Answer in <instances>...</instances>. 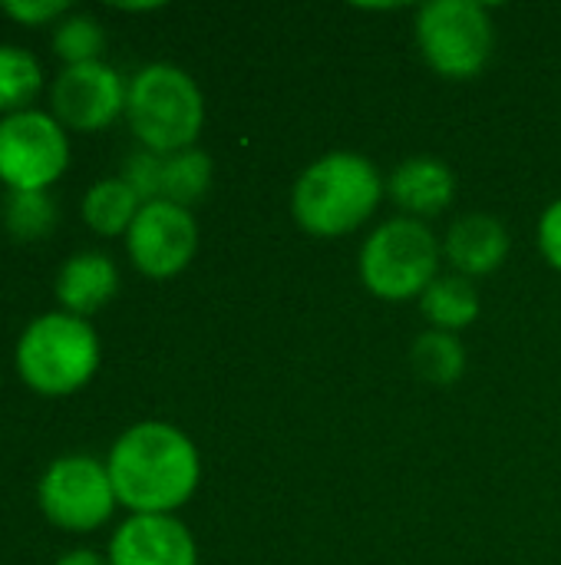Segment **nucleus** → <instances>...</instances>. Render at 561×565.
<instances>
[{
	"label": "nucleus",
	"mask_w": 561,
	"mask_h": 565,
	"mask_svg": "<svg viewBox=\"0 0 561 565\" xmlns=\"http://www.w3.org/2000/svg\"><path fill=\"white\" fill-rule=\"evenodd\" d=\"M539 245H542V255L546 262L561 271V199L552 202L546 212H542V222H539Z\"/></svg>",
	"instance_id": "5701e85b"
},
{
	"label": "nucleus",
	"mask_w": 561,
	"mask_h": 565,
	"mask_svg": "<svg viewBox=\"0 0 561 565\" xmlns=\"http://www.w3.org/2000/svg\"><path fill=\"white\" fill-rule=\"evenodd\" d=\"M56 565H109L106 559H99L96 553H86V550H79V553H69V556H63Z\"/></svg>",
	"instance_id": "393cba45"
},
{
	"label": "nucleus",
	"mask_w": 561,
	"mask_h": 565,
	"mask_svg": "<svg viewBox=\"0 0 561 565\" xmlns=\"http://www.w3.org/2000/svg\"><path fill=\"white\" fill-rule=\"evenodd\" d=\"M410 364L413 371L430 381V384H456L466 371V351L460 344L456 334H446V331H427L413 341V351H410Z\"/></svg>",
	"instance_id": "f3484780"
},
{
	"label": "nucleus",
	"mask_w": 561,
	"mask_h": 565,
	"mask_svg": "<svg viewBox=\"0 0 561 565\" xmlns=\"http://www.w3.org/2000/svg\"><path fill=\"white\" fill-rule=\"evenodd\" d=\"M423 315L430 318L433 331L456 334L470 328L479 315V295L466 275H443L420 295Z\"/></svg>",
	"instance_id": "2eb2a0df"
},
{
	"label": "nucleus",
	"mask_w": 561,
	"mask_h": 565,
	"mask_svg": "<svg viewBox=\"0 0 561 565\" xmlns=\"http://www.w3.org/2000/svg\"><path fill=\"white\" fill-rule=\"evenodd\" d=\"M126 235L136 268L149 278L179 275L198 248V225L192 212L172 202L142 205Z\"/></svg>",
	"instance_id": "1a4fd4ad"
},
{
	"label": "nucleus",
	"mask_w": 561,
	"mask_h": 565,
	"mask_svg": "<svg viewBox=\"0 0 561 565\" xmlns=\"http://www.w3.org/2000/svg\"><path fill=\"white\" fill-rule=\"evenodd\" d=\"M3 10H7L13 20L43 23V20H53V17H60V13H66L69 7L60 3V0H36V3H3Z\"/></svg>",
	"instance_id": "b1692460"
},
{
	"label": "nucleus",
	"mask_w": 561,
	"mask_h": 565,
	"mask_svg": "<svg viewBox=\"0 0 561 565\" xmlns=\"http://www.w3.org/2000/svg\"><path fill=\"white\" fill-rule=\"evenodd\" d=\"M7 232L20 242L46 238L56 225V205L46 192H10L3 205Z\"/></svg>",
	"instance_id": "6ab92c4d"
},
{
	"label": "nucleus",
	"mask_w": 561,
	"mask_h": 565,
	"mask_svg": "<svg viewBox=\"0 0 561 565\" xmlns=\"http://www.w3.org/2000/svg\"><path fill=\"white\" fill-rule=\"evenodd\" d=\"M440 255L436 235L420 218H390L360 248V281L384 301H410L436 281Z\"/></svg>",
	"instance_id": "20e7f679"
},
{
	"label": "nucleus",
	"mask_w": 561,
	"mask_h": 565,
	"mask_svg": "<svg viewBox=\"0 0 561 565\" xmlns=\"http://www.w3.org/2000/svg\"><path fill=\"white\" fill-rule=\"evenodd\" d=\"M116 500L136 516H169L198 487L202 467L195 444L172 424H136L109 454Z\"/></svg>",
	"instance_id": "f257e3e1"
},
{
	"label": "nucleus",
	"mask_w": 561,
	"mask_h": 565,
	"mask_svg": "<svg viewBox=\"0 0 561 565\" xmlns=\"http://www.w3.org/2000/svg\"><path fill=\"white\" fill-rule=\"evenodd\" d=\"M103 26L93 20V17H83V13H73L66 17L60 26H56V36H53V46L56 53L76 66V63H96V56L103 53Z\"/></svg>",
	"instance_id": "412c9836"
},
{
	"label": "nucleus",
	"mask_w": 561,
	"mask_h": 565,
	"mask_svg": "<svg viewBox=\"0 0 561 565\" xmlns=\"http://www.w3.org/2000/svg\"><path fill=\"white\" fill-rule=\"evenodd\" d=\"M384 189L387 185L367 156L331 152L304 169L291 195V212L308 235L337 238L374 215Z\"/></svg>",
	"instance_id": "f03ea898"
},
{
	"label": "nucleus",
	"mask_w": 561,
	"mask_h": 565,
	"mask_svg": "<svg viewBox=\"0 0 561 565\" xmlns=\"http://www.w3.org/2000/svg\"><path fill=\"white\" fill-rule=\"evenodd\" d=\"M66 162V136L50 116L26 109L0 122V179L13 192H43L63 175Z\"/></svg>",
	"instance_id": "0eeeda50"
},
{
	"label": "nucleus",
	"mask_w": 561,
	"mask_h": 565,
	"mask_svg": "<svg viewBox=\"0 0 561 565\" xmlns=\"http://www.w3.org/2000/svg\"><path fill=\"white\" fill-rule=\"evenodd\" d=\"M122 182L136 192V199L142 205L162 202V156L149 152V149L129 156V162L122 169Z\"/></svg>",
	"instance_id": "4be33fe9"
},
{
	"label": "nucleus",
	"mask_w": 561,
	"mask_h": 565,
	"mask_svg": "<svg viewBox=\"0 0 561 565\" xmlns=\"http://www.w3.org/2000/svg\"><path fill=\"white\" fill-rule=\"evenodd\" d=\"M212 182V159L202 149H182L162 156V202L192 205L208 192Z\"/></svg>",
	"instance_id": "a211bd4d"
},
{
	"label": "nucleus",
	"mask_w": 561,
	"mask_h": 565,
	"mask_svg": "<svg viewBox=\"0 0 561 565\" xmlns=\"http://www.w3.org/2000/svg\"><path fill=\"white\" fill-rule=\"evenodd\" d=\"M126 113L132 132L149 146V152L159 156L192 149L205 122V103L195 79L169 63L145 66L132 79Z\"/></svg>",
	"instance_id": "7ed1b4c3"
},
{
	"label": "nucleus",
	"mask_w": 561,
	"mask_h": 565,
	"mask_svg": "<svg viewBox=\"0 0 561 565\" xmlns=\"http://www.w3.org/2000/svg\"><path fill=\"white\" fill-rule=\"evenodd\" d=\"M126 89L116 70L106 63H76L66 66L53 86V109L60 122L79 132H96L109 126L122 106H126Z\"/></svg>",
	"instance_id": "9d476101"
},
{
	"label": "nucleus",
	"mask_w": 561,
	"mask_h": 565,
	"mask_svg": "<svg viewBox=\"0 0 561 565\" xmlns=\"http://www.w3.org/2000/svg\"><path fill=\"white\" fill-rule=\"evenodd\" d=\"M99 364L96 331L83 318L46 315L36 318L17 348L23 381L40 394H69L83 387Z\"/></svg>",
	"instance_id": "39448f33"
},
{
	"label": "nucleus",
	"mask_w": 561,
	"mask_h": 565,
	"mask_svg": "<svg viewBox=\"0 0 561 565\" xmlns=\"http://www.w3.org/2000/svg\"><path fill=\"white\" fill-rule=\"evenodd\" d=\"M40 503L56 526L86 533L109 520L116 490L103 463L89 457H63L46 470L40 483Z\"/></svg>",
	"instance_id": "6e6552de"
},
{
	"label": "nucleus",
	"mask_w": 561,
	"mask_h": 565,
	"mask_svg": "<svg viewBox=\"0 0 561 565\" xmlns=\"http://www.w3.org/2000/svg\"><path fill=\"white\" fill-rule=\"evenodd\" d=\"M109 565H198V553L179 520L132 516L112 536Z\"/></svg>",
	"instance_id": "9b49d317"
},
{
	"label": "nucleus",
	"mask_w": 561,
	"mask_h": 565,
	"mask_svg": "<svg viewBox=\"0 0 561 565\" xmlns=\"http://www.w3.org/2000/svg\"><path fill=\"white\" fill-rule=\"evenodd\" d=\"M443 255L450 258L456 275H466V278L493 275L509 255V232L496 215L470 212L450 225Z\"/></svg>",
	"instance_id": "f8f14e48"
},
{
	"label": "nucleus",
	"mask_w": 561,
	"mask_h": 565,
	"mask_svg": "<svg viewBox=\"0 0 561 565\" xmlns=\"http://www.w3.org/2000/svg\"><path fill=\"white\" fill-rule=\"evenodd\" d=\"M417 43L440 76L470 79L489 63L496 26L476 0H433L417 13Z\"/></svg>",
	"instance_id": "423d86ee"
},
{
	"label": "nucleus",
	"mask_w": 561,
	"mask_h": 565,
	"mask_svg": "<svg viewBox=\"0 0 561 565\" xmlns=\"http://www.w3.org/2000/svg\"><path fill=\"white\" fill-rule=\"evenodd\" d=\"M387 192L403 212H410V218H430V215L446 212V205L453 202L456 175L443 159L413 156L393 169Z\"/></svg>",
	"instance_id": "ddd939ff"
},
{
	"label": "nucleus",
	"mask_w": 561,
	"mask_h": 565,
	"mask_svg": "<svg viewBox=\"0 0 561 565\" xmlns=\"http://www.w3.org/2000/svg\"><path fill=\"white\" fill-rule=\"evenodd\" d=\"M116 288H119L116 265L99 252H83L63 265L56 281V298L76 315H93L116 295Z\"/></svg>",
	"instance_id": "4468645a"
},
{
	"label": "nucleus",
	"mask_w": 561,
	"mask_h": 565,
	"mask_svg": "<svg viewBox=\"0 0 561 565\" xmlns=\"http://www.w3.org/2000/svg\"><path fill=\"white\" fill-rule=\"evenodd\" d=\"M40 89V66L26 50L0 46V109L23 106Z\"/></svg>",
	"instance_id": "aec40b11"
},
{
	"label": "nucleus",
	"mask_w": 561,
	"mask_h": 565,
	"mask_svg": "<svg viewBox=\"0 0 561 565\" xmlns=\"http://www.w3.org/2000/svg\"><path fill=\"white\" fill-rule=\"evenodd\" d=\"M139 199L136 192L122 182V179H106L99 185H93L83 199V218L89 222V228H96L99 235H119L129 232L132 218L139 215Z\"/></svg>",
	"instance_id": "dca6fc26"
}]
</instances>
